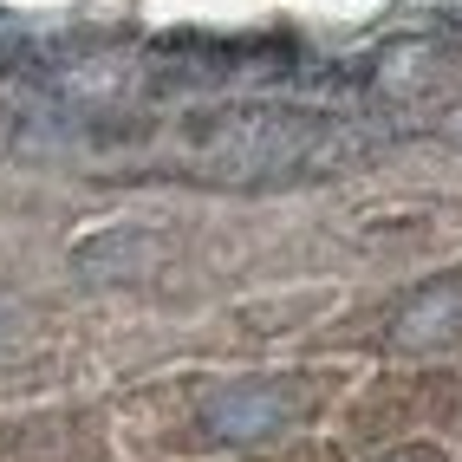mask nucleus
I'll list each match as a JSON object with an SVG mask.
<instances>
[{
    "mask_svg": "<svg viewBox=\"0 0 462 462\" xmlns=\"http://www.w3.org/2000/svg\"><path fill=\"white\" fill-rule=\"evenodd\" d=\"M306 404H313V391L300 378H248V384L215 391L202 423L215 443H261V437H281L287 423H300Z\"/></svg>",
    "mask_w": 462,
    "mask_h": 462,
    "instance_id": "2",
    "label": "nucleus"
},
{
    "mask_svg": "<svg viewBox=\"0 0 462 462\" xmlns=\"http://www.w3.org/2000/svg\"><path fill=\"white\" fill-rule=\"evenodd\" d=\"M202 170L215 182L254 189V182H300V176H332L346 170L365 137L346 117L326 111H293V105H235L222 117H208L202 137Z\"/></svg>",
    "mask_w": 462,
    "mask_h": 462,
    "instance_id": "1",
    "label": "nucleus"
},
{
    "mask_svg": "<svg viewBox=\"0 0 462 462\" xmlns=\"http://www.w3.org/2000/svg\"><path fill=\"white\" fill-rule=\"evenodd\" d=\"M397 346L404 352H437V346H456L462 338V273H449V281L423 287L404 313H397Z\"/></svg>",
    "mask_w": 462,
    "mask_h": 462,
    "instance_id": "3",
    "label": "nucleus"
},
{
    "mask_svg": "<svg viewBox=\"0 0 462 462\" xmlns=\"http://www.w3.org/2000/svg\"><path fill=\"white\" fill-rule=\"evenodd\" d=\"M391 462H443L437 449H404V456H391Z\"/></svg>",
    "mask_w": 462,
    "mask_h": 462,
    "instance_id": "4",
    "label": "nucleus"
}]
</instances>
